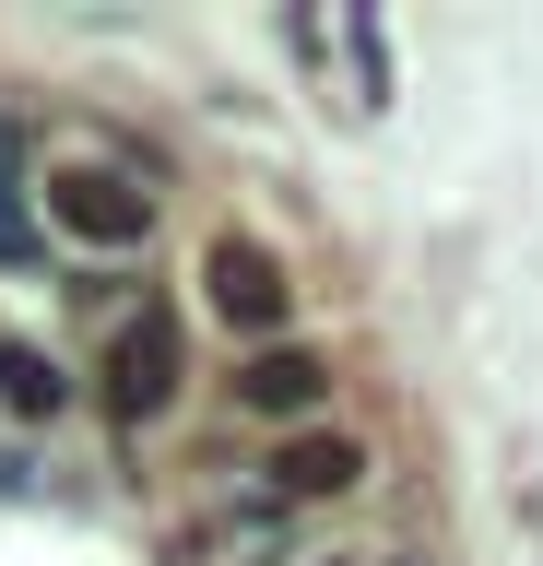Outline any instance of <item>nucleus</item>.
<instances>
[{
  "label": "nucleus",
  "instance_id": "6",
  "mask_svg": "<svg viewBox=\"0 0 543 566\" xmlns=\"http://www.w3.org/2000/svg\"><path fill=\"white\" fill-rule=\"evenodd\" d=\"M0 272H36V201H24V142L0 130Z\"/></svg>",
  "mask_w": 543,
  "mask_h": 566
},
{
  "label": "nucleus",
  "instance_id": "3",
  "mask_svg": "<svg viewBox=\"0 0 543 566\" xmlns=\"http://www.w3.org/2000/svg\"><path fill=\"white\" fill-rule=\"evenodd\" d=\"M224 401H237L249 424H284V437H307V424L331 413V354H307V343H260V354H237Z\"/></svg>",
  "mask_w": 543,
  "mask_h": 566
},
{
  "label": "nucleus",
  "instance_id": "2",
  "mask_svg": "<svg viewBox=\"0 0 543 566\" xmlns=\"http://www.w3.org/2000/svg\"><path fill=\"white\" fill-rule=\"evenodd\" d=\"M48 224L72 248H143L154 237V189L143 177H107V166H48Z\"/></svg>",
  "mask_w": 543,
  "mask_h": 566
},
{
  "label": "nucleus",
  "instance_id": "7",
  "mask_svg": "<svg viewBox=\"0 0 543 566\" xmlns=\"http://www.w3.org/2000/svg\"><path fill=\"white\" fill-rule=\"evenodd\" d=\"M60 401H72V378L36 343H0V413H60Z\"/></svg>",
  "mask_w": 543,
  "mask_h": 566
},
{
  "label": "nucleus",
  "instance_id": "1",
  "mask_svg": "<svg viewBox=\"0 0 543 566\" xmlns=\"http://www.w3.org/2000/svg\"><path fill=\"white\" fill-rule=\"evenodd\" d=\"M201 307L224 318V331H237V343H284V307H295V283H284V260H272V248L260 237H213L201 248Z\"/></svg>",
  "mask_w": 543,
  "mask_h": 566
},
{
  "label": "nucleus",
  "instance_id": "4",
  "mask_svg": "<svg viewBox=\"0 0 543 566\" xmlns=\"http://www.w3.org/2000/svg\"><path fill=\"white\" fill-rule=\"evenodd\" d=\"M166 401H178V318L143 307V318L107 343V413H118V424H154Z\"/></svg>",
  "mask_w": 543,
  "mask_h": 566
},
{
  "label": "nucleus",
  "instance_id": "5",
  "mask_svg": "<svg viewBox=\"0 0 543 566\" xmlns=\"http://www.w3.org/2000/svg\"><path fill=\"white\" fill-rule=\"evenodd\" d=\"M366 484V437H343V424H307V437H272V495L284 507H331V495Z\"/></svg>",
  "mask_w": 543,
  "mask_h": 566
},
{
  "label": "nucleus",
  "instance_id": "8",
  "mask_svg": "<svg viewBox=\"0 0 543 566\" xmlns=\"http://www.w3.org/2000/svg\"><path fill=\"white\" fill-rule=\"evenodd\" d=\"M331 566H343V555H331Z\"/></svg>",
  "mask_w": 543,
  "mask_h": 566
}]
</instances>
